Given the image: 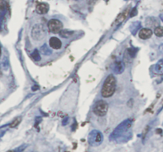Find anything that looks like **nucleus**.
Listing matches in <instances>:
<instances>
[{
  "instance_id": "a878e982",
  "label": "nucleus",
  "mask_w": 163,
  "mask_h": 152,
  "mask_svg": "<svg viewBox=\"0 0 163 152\" xmlns=\"http://www.w3.org/2000/svg\"><path fill=\"white\" fill-rule=\"evenodd\" d=\"M159 51L163 54V43L159 46Z\"/></svg>"
},
{
  "instance_id": "1a4fd4ad",
  "label": "nucleus",
  "mask_w": 163,
  "mask_h": 152,
  "mask_svg": "<svg viewBox=\"0 0 163 152\" xmlns=\"http://www.w3.org/2000/svg\"><path fill=\"white\" fill-rule=\"evenodd\" d=\"M49 45L51 47L52 49L55 50H59L62 47V42L61 41L56 37H52L49 40Z\"/></svg>"
},
{
  "instance_id": "39448f33",
  "label": "nucleus",
  "mask_w": 163,
  "mask_h": 152,
  "mask_svg": "<svg viewBox=\"0 0 163 152\" xmlns=\"http://www.w3.org/2000/svg\"><path fill=\"white\" fill-rule=\"evenodd\" d=\"M31 36H32L33 39L35 41H41L46 36V30L42 25L36 24L32 28Z\"/></svg>"
},
{
  "instance_id": "2eb2a0df",
  "label": "nucleus",
  "mask_w": 163,
  "mask_h": 152,
  "mask_svg": "<svg viewBox=\"0 0 163 152\" xmlns=\"http://www.w3.org/2000/svg\"><path fill=\"white\" fill-rule=\"evenodd\" d=\"M137 49H134V48H130L125 51V53L129 57H130L131 59H134V57L136 56V53H137Z\"/></svg>"
},
{
  "instance_id": "20e7f679",
  "label": "nucleus",
  "mask_w": 163,
  "mask_h": 152,
  "mask_svg": "<svg viewBox=\"0 0 163 152\" xmlns=\"http://www.w3.org/2000/svg\"><path fill=\"white\" fill-rule=\"evenodd\" d=\"M108 111V104L104 100H99L95 103L94 106L93 111L94 113L97 115L98 116H104Z\"/></svg>"
},
{
  "instance_id": "b1692460",
  "label": "nucleus",
  "mask_w": 163,
  "mask_h": 152,
  "mask_svg": "<svg viewBox=\"0 0 163 152\" xmlns=\"http://www.w3.org/2000/svg\"><path fill=\"white\" fill-rule=\"evenodd\" d=\"M137 15V11H136V9H134V11H132V12H131V17H134V16H135V15Z\"/></svg>"
},
{
  "instance_id": "9b49d317",
  "label": "nucleus",
  "mask_w": 163,
  "mask_h": 152,
  "mask_svg": "<svg viewBox=\"0 0 163 152\" xmlns=\"http://www.w3.org/2000/svg\"><path fill=\"white\" fill-rule=\"evenodd\" d=\"M154 72L157 74H163V59L158 61L155 64Z\"/></svg>"
},
{
  "instance_id": "bb28decb",
  "label": "nucleus",
  "mask_w": 163,
  "mask_h": 152,
  "mask_svg": "<svg viewBox=\"0 0 163 152\" xmlns=\"http://www.w3.org/2000/svg\"><path fill=\"white\" fill-rule=\"evenodd\" d=\"M160 18H161V20L163 22V14H162V15H160Z\"/></svg>"
},
{
  "instance_id": "6ab92c4d",
  "label": "nucleus",
  "mask_w": 163,
  "mask_h": 152,
  "mask_svg": "<svg viewBox=\"0 0 163 152\" xmlns=\"http://www.w3.org/2000/svg\"><path fill=\"white\" fill-rule=\"evenodd\" d=\"M154 34L157 37H163V27H157L154 29Z\"/></svg>"
},
{
  "instance_id": "4468645a",
  "label": "nucleus",
  "mask_w": 163,
  "mask_h": 152,
  "mask_svg": "<svg viewBox=\"0 0 163 152\" xmlns=\"http://www.w3.org/2000/svg\"><path fill=\"white\" fill-rule=\"evenodd\" d=\"M74 34V31H70L68 29H62L61 31L59 32V34L61 36L62 38H70V36Z\"/></svg>"
},
{
  "instance_id": "a211bd4d",
  "label": "nucleus",
  "mask_w": 163,
  "mask_h": 152,
  "mask_svg": "<svg viewBox=\"0 0 163 152\" xmlns=\"http://www.w3.org/2000/svg\"><path fill=\"white\" fill-rule=\"evenodd\" d=\"M31 57L33 58V60H35V62H39L41 60V56L40 53L38 52V50H35L31 53Z\"/></svg>"
},
{
  "instance_id": "412c9836",
  "label": "nucleus",
  "mask_w": 163,
  "mask_h": 152,
  "mask_svg": "<svg viewBox=\"0 0 163 152\" xmlns=\"http://www.w3.org/2000/svg\"><path fill=\"white\" fill-rule=\"evenodd\" d=\"M69 123V118H68V117H65L64 119L62 120V126H66L67 125V123Z\"/></svg>"
},
{
  "instance_id": "6e6552de",
  "label": "nucleus",
  "mask_w": 163,
  "mask_h": 152,
  "mask_svg": "<svg viewBox=\"0 0 163 152\" xmlns=\"http://www.w3.org/2000/svg\"><path fill=\"white\" fill-rule=\"evenodd\" d=\"M153 34V32L149 28H143L139 31L138 33V36L141 39H143V40H146V39H148L152 36Z\"/></svg>"
},
{
  "instance_id": "ddd939ff",
  "label": "nucleus",
  "mask_w": 163,
  "mask_h": 152,
  "mask_svg": "<svg viewBox=\"0 0 163 152\" xmlns=\"http://www.w3.org/2000/svg\"><path fill=\"white\" fill-rule=\"evenodd\" d=\"M40 51H41V53H43V55L49 56V55H50L51 53H52L51 50H50L49 46H48L47 44H44L43 46L41 47Z\"/></svg>"
},
{
  "instance_id": "393cba45",
  "label": "nucleus",
  "mask_w": 163,
  "mask_h": 152,
  "mask_svg": "<svg viewBox=\"0 0 163 152\" xmlns=\"http://www.w3.org/2000/svg\"><path fill=\"white\" fill-rule=\"evenodd\" d=\"M39 89V87H38V85H34L32 87V90L33 91H37Z\"/></svg>"
},
{
  "instance_id": "f03ea898",
  "label": "nucleus",
  "mask_w": 163,
  "mask_h": 152,
  "mask_svg": "<svg viewBox=\"0 0 163 152\" xmlns=\"http://www.w3.org/2000/svg\"><path fill=\"white\" fill-rule=\"evenodd\" d=\"M116 89V79L114 75H110L105 80L102 88V96L105 98H109L114 95Z\"/></svg>"
},
{
  "instance_id": "7ed1b4c3",
  "label": "nucleus",
  "mask_w": 163,
  "mask_h": 152,
  "mask_svg": "<svg viewBox=\"0 0 163 152\" xmlns=\"http://www.w3.org/2000/svg\"><path fill=\"white\" fill-rule=\"evenodd\" d=\"M104 137L101 132L98 130H93L90 132L88 135V143L90 146H98L100 144H102L103 142Z\"/></svg>"
},
{
  "instance_id": "aec40b11",
  "label": "nucleus",
  "mask_w": 163,
  "mask_h": 152,
  "mask_svg": "<svg viewBox=\"0 0 163 152\" xmlns=\"http://www.w3.org/2000/svg\"><path fill=\"white\" fill-rule=\"evenodd\" d=\"M26 146H27L26 144H23V145H22V146H18L17 148H15V149L14 150H11V151H10L8 152H23L24 150L26 149Z\"/></svg>"
},
{
  "instance_id": "f257e3e1",
  "label": "nucleus",
  "mask_w": 163,
  "mask_h": 152,
  "mask_svg": "<svg viewBox=\"0 0 163 152\" xmlns=\"http://www.w3.org/2000/svg\"><path fill=\"white\" fill-rule=\"evenodd\" d=\"M131 126H132V120L130 119H127L122 121L119 125L117 126L116 128L111 134L110 140L118 141V143H120V142H125L130 139L132 137L130 132Z\"/></svg>"
},
{
  "instance_id": "cd10ccee",
  "label": "nucleus",
  "mask_w": 163,
  "mask_h": 152,
  "mask_svg": "<svg viewBox=\"0 0 163 152\" xmlns=\"http://www.w3.org/2000/svg\"><path fill=\"white\" fill-rule=\"evenodd\" d=\"M1 55H2V49H1V46H0V57H1Z\"/></svg>"
},
{
  "instance_id": "4be33fe9",
  "label": "nucleus",
  "mask_w": 163,
  "mask_h": 152,
  "mask_svg": "<svg viewBox=\"0 0 163 152\" xmlns=\"http://www.w3.org/2000/svg\"><path fill=\"white\" fill-rule=\"evenodd\" d=\"M3 11H0V28L2 27V23H3Z\"/></svg>"
},
{
  "instance_id": "0eeeda50",
  "label": "nucleus",
  "mask_w": 163,
  "mask_h": 152,
  "mask_svg": "<svg viewBox=\"0 0 163 152\" xmlns=\"http://www.w3.org/2000/svg\"><path fill=\"white\" fill-rule=\"evenodd\" d=\"M49 11V6L46 3H38L36 6V11L38 15H45Z\"/></svg>"
},
{
  "instance_id": "f3484780",
  "label": "nucleus",
  "mask_w": 163,
  "mask_h": 152,
  "mask_svg": "<svg viewBox=\"0 0 163 152\" xmlns=\"http://www.w3.org/2000/svg\"><path fill=\"white\" fill-rule=\"evenodd\" d=\"M21 121H22V117L21 116L16 117L15 120H13L11 123V124H10V127H11V128H15V127H16L21 123Z\"/></svg>"
},
{
  "instance_id": "f8f14e48",
  "label": "nucleus",
  "mask_w": 163,
  "mask_h": 152,
  "mask_svg": "<svg viewBox=\"0 0 163 152\" xmlns=\"http://www.w3.org/2000/svg\"><path fill=\"white\" fill-rule=\"evenodd\" d=\"M129 13V10H125V11L122 12V14H120L118 16V18H116V21H115V24H119L122 22V21L124 20L126 17H127V15H128Z\"/></svg>"
},
{
  "instance_id": "5701e85b",
  "label": "nucleus",
  "mask_w": 163,
  "mask_h": 152,
  "mask_svg": "<svg viewBox=\"0 0 163 152\" xmlns=\"http://www.w3.org/2000/svg\"><path fill=\"white\" fill-rule=\"evenodd\" d=\"M148 131H149V126H147V127H146V128H145V130H144V132L142 133L143 139L145 138V136L146 135V133L148 132Z\"/></svg>"
},
{
  "instance_id": "9d476101",
  "label": "nucleus",
  "mask_w": 163,
  "mask_h": 152,
  "mask_svg": "<svg viewBox=\"0 0 163 152\" xmlns=\"http://www.w3.org/2000/svg\"><path fill=\"white\" fill-rule=\"evenodd\" d=\"M125 70V64L122 61H118L114 65V73L115 74H121Z\"/></svg>"
},
{
  "instance_id": "dca6fc26",
  "label": "nucleus",
  "mask_w": 163,
  "mask_h": 152,
  "mask_svg": "<svg viewBox=\"0 0 163 152\" xmlns=\"http://www.w3.org/2000/svg\"><path fill=\"white\" fill-rule=\"evenodd\" d=\"M9 7L8 0H0V11H5Z\"/></svg>"
},
{
  "instance_id": "423d86ee",
  "label": "nucleus",
  "mask_w": 163,
  "mask_h": 152,
  "mask_svg": "<svg viewBox=\"0 0 163 152\" xmlns=\"http://www.w3.org/2000/svg\"><path fill=\"white\" fill-rule=\"evenodd\" d=\"M47 26H48V29H49L50 32L53 33V34H58L62 29L63 24L58 19L53 18V19H50L48 22Z\"/></svg>"
}]
</instances>
